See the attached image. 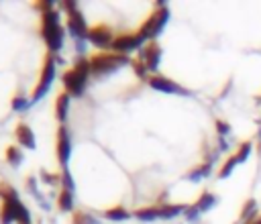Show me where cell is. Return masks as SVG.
I'll return each instance as SVG.
<instances>
[{
	"label": "cell",
	"instance_id": "cell-1",
	"mask_svg": "<svg viewBox=\"0 0 261 224\" xmlns=\"http://www.w3.org/2000/svg\"><path fill=\"white\" fill-rule=\"evenodd\" d=\"M90 73H92L90 61L88 59H80L69 71L63 73L65 94H69V96H82V92L86 90V83H88V75Z\"/></svg>",
	"mask_w": 261,
	"mask_h": 224
},
{
	"label": "cell",
	"instance_id": "cell-2",
	"mask_svg": "<svg viewBox=\"0 0 261 224\" xmlns=\"http://www.w3.org/2000/svg\"><path fill=\"white\" fill-rule=\"evenodd\" d=\"M43 39L49 45L51 51H59L61 43H63V26L59 22V14L55 10L45 12L43 14V26H41Z\"/></svg>",
	"mask_w": 261,
	"mask_h": 224
},
{
	"label": "cell",
	"instance_id": "cell-3",
	"mask_svg": "<svg viewBox=\"0 0 261 224\" xmlns=\"http://www.w3.org/2000/svg\"><path fill=\"white\" fill-rule=\"evenodd\" d=\"M122 63H128V57L126 55H120V53H114V51H110V53L102 51V53H96L90 59V67H92V73L94 75H104V73L116 69Z\"/></svg>",
	"mask_w": 261,
	"mask_h": 224
},
{
	"label": "cell",
	"instance_id": "cell-4",
	"mask_svg": "<svg viewBox=\"0 0 261 224\" xmlns=\"http://www.w3.org/2000/svg\"><path fill=\"white\" fill-rule=\"evenodd\" d=\"M53 77H55V61H53L51 55H47L45 65H43V71H41V77H39V83H37V88H35L33 94H31V100H33V102H37L41 96L47 94V90H49Z\"/></svg>",
	"mask_w": 261,
	"mask_h": 224
},
{
	"label": "cell",
	"instance_id": "cell-5",
	"mask_svg": "<svg viewBox=\"0 0 261 224\" xmlns=\"http://www.w3.org/2000/svg\"><path fill=\"white\" fill-rule=\"evenodd\" d=\"M63 8L67 12V31L73 35V37H88V29H86V22L82 18V14L77 12V6L75 2H63Z\"/></svg>",
	"mask_w": 261,
	"mask_h": 224
},
{
	"label": "cell",
	"instance_id": "cell-6",
	"mask_svg": "<svg viewBox=\"0 0 261 224\" xmlns=\"http://www.w3.org/2000/svg\"><path fill=\"white\" fill-rule=\"evenodd\" d=\"M143 45V37L139 35V33H122V35H116L114 37V41H112V51L114 53H120V55H124V53H128V51H135V49H139Z\"/></svg>",
	"mask_w": 261,
	"mask_h": 224
},
{
	"label": "cell",
	"instance_id": "cell-7",
	"mask_svg": "<svg viewBox=\"0 0 261 224\" xmlns=\"http://www.w3.org/2000/svg\"><path fill=\"white\" fill-rule=\"evenodd\" d=\"M88 39H90L98 49H106V47L112 45L114 35H112V31H110L106 24H98V26H94V29L88 31Z\"/></svg>",
	"mask_w": 261,
	"mask_h": 224
},
{
	"label": "cell",
	"instance_id": "cell-8",
	"mask_svg": "<svg viewBox=\"0 0 261 224\" xmlns=\"http://www.w3.org/2000/svg\"><path fill=\"white\" fill-rule=\"evenodd\" d=\"M69 147H71L69 134H67L65 126H61L59 132H57V157H59V163H61V165H65V161H67V157H69Z\"/></svg>",
	"mask_w": 261,
	"mask_h": 224
},
{
	"label": "cell",
	"instance_id": "cell-9",
	"mask_svg": "<svg viewBox=\"0 0 261 224\" xmlns=\"http://www.w3.org/2000/svg\"><path fill=\"white\" fill-rule=\"evenodd\" d=\"M239 224H261V200H255L253 206L243 212Z\"/></svg>",
	"mask_w": 261,
	"mask_h": 224
},
{
	"label": "cell",
	"instance_id": "cell-10",
	"mask_svg": "<svg viewBox=\"0 0 261 224\" xmlns=\"http://www.w3.org/2000/svg\"><path fill=\"white\" fill-rule=\"evenodd\" d=\"M14 134H16L18 145H22L24 149H35V136H33V132H31V128L27 124H18Z\"/></svg>",
	"mask_w": 261,
	"mask_h": 224
},
{
	"label": "cell",
	"instance_id": "cell-11",
	"mask_svg": "<svg viewBox=\"0 0 261 224\" xmlns=\"http://www.w3.org/2000/svg\"><path fill=\"white\" fill-rule=\"evenodd\" d=\"M67 108H69V94H61L57 98V104H55V114H57L59 120H65Z\"/></svg>",
	"mask_w": 261,
	"mask_h": 224
},
{
	"label": "cell",
	"instance_id": "cell-12",
	"mask_svg": "<svg viewBox=\"0 0 261 224\" xmlns=\"http://www.w3.org/2000/svg\"><path fill=\"white\" fill-rule=\"evenodd\" d=\"M71 206H73V198H71V191L69 189H61V193H59V210H71Z\"/></svg>",
	"mask_w": 261,
	"mask_h": 224
},
{
	"label": "cell",
	"instance_id": "cell-13",
	"mask_svg": "<svg viewBox=\"0 0 261 224\" xmlns=\"http://www.w3.org/2000/svg\"><path fill=\"white\" fill-rule=\"evenodd\" d=\"M6 161H8L10 165H18V163L22 161V153H20V149H16V147H8V149H6Z\"/></svg>",
	"mask_w": 261,
	"mask_h": 224
},
{
	"label": "cell",
	"instance_id": "cell-14",
	"mask_svg": "<svg viewBox=\"0 0 261 224\" xmlns=\"http://www.w3.org/2000/svg\"><path fill=\"white\" fill-rule=\"evenodd\" d=\"M106 218H110V220H124V218H128V212L124 208H110L106 212Z\"/></svg>",
	"mask_w": 261,
	"mask_h": 224
},
{
	"label": "cell",
	"instance_id": "cell-15",
	"mask_svg": "<svg viewBox=\"0 0 261 224\" xmlns=\"http://www.w3.org/2000/svg\"><path fill=\"white\" fill-rule=\"evenodd\" d=\"M73 224H94V218L90 214L77 212V214H73Z\"/></svg>",
	"mask_w": 261,
	"mask_h": 224
},
{
	"label": "cell",
	"instance_id": "cell-16",
	"mask_svg": "<svg viewBox=\"0 0 261 224\" xmlns=\"http://www.w3.org/2000/svg\"><path fill=\"white\" fill-rule=\"evenodd\" d=\"M24 104H27V102H24V98H20V96H18V98H14V102H12V108H16V110H18V108H22Z\"/></svg>",
	"mask_w": 261,
	"mask_h": 224
}]
</instances>
